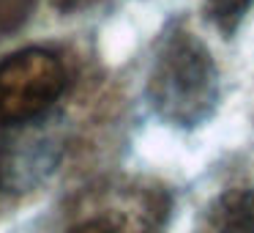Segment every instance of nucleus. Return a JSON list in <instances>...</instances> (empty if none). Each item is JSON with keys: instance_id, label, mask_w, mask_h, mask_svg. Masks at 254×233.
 <instances>
[{"instance_id": "nucleus-1", "label": "nucleus", "mask_w": 254, "mask_h": 233, "mask_svg": "<svg viewBox=\"0 0 254 233\" xmlns=\"http://www.w3.org/2000/svg\"><path fill=\"white\" fill-rule=\"evenodd\" d=\"M150 110L170 126H202L219 107V69L208 44L189 28H172L156 47L148 74Z\"/></svg>"}, {"instance_id": "nucleus-2", "label": "nucleus", "mask_w": 254, "mask_h": 233, "mask_svg": "<svg viewBox=\"0 0 254 233\" xmlns=\"http://www.w3.org/2000/svg\"><path fill=\"white\" fill-rule=\"evenodd\" d=\"M66 88L61 58L41 47L11 52L0 61V126L28 123L50 110Z\"/></svg>"}, {"instance_id": "nucleus-3", "label": "nucleus", "mask_w": 254, "mask_h": 233, "mask_svg": "<svg viewBox=\"0 0 254 233\" xmlns=\"http://www.w3.org/2000/svg\"><path fill=\"white\" fill-rule=\"evenodd\" d=\"M202 233H254V187L230 189L208 209Z\"/></svg>"}, {"instance_id": "nucleus-7", "label": "nucleus", "mask_w": 254, "mask_h": 233, "mask_svg": "<svg viewBox=\"0 0 254 233\" xmlns=\"http://www.w3.org/2000/svg\"><path fill=\"white\" fill-rule=\"evenodd\" d=\"M58 8H63V11H68V8H77V6H82L85 0H52Z\"/></svg>"}, {"instance_id": "nucleus-4", "label": "nucleus", "mask_w": 254, "mask_h": 233, "mask_svg": "<svg viewBox=\"0 0 254 233\" xmlns=\"http://www.w3.org/2000/svg\"><path fill=\"white\" fill-rule=\"evenodd\" d=\"M252 6L254 0H205V17L219 33L232 36Z\"/></svg>"}, {"instance_id": "nucleus-5", "label": "nucleus", "mask_w": 254, "mask_h": 233, "mask_svg": "<svg viewBox=\"0 0 254 233\" xmlns=\"http://www.w3.org/2000/svg\"><path fill=\"white\" fill-rule=\"evenodd\" d=\"M36 0H0V39L22 28Z\"/></svg>"}, {"instance_id": "nucleus-6", "label": "nucleus", "mask_w": 254, "mask_h": 233, "mask_svg": "<svg viewBox=\"0 0 254 233\" xmlns=\"http://www.w3.org/2000/svg\"><path fill=\"white\" fill-rule=\"evenodd\" d=\"M68 233H121V225L112 217H90V220L74 225Z\"/></svg>"}]
</instances>
